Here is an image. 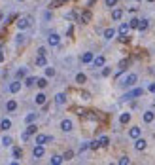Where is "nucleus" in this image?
Masks as SVG:
<instances>
[{"mask_svg":"<svg viewBox=\"0 0 155 165\" xmlns=\"http://www.w3.org/2000/svg\"><path fill=\"white\" fill-rule=\"evenodd\" d=\"M136 80H138V76H136V74H127V76H125V80L119 84V85H121V87H132V85L136 84Z\"/></svg>","mask_w":155,"mask_h":165,"instance_id":"obj_1","label":"nucleus"},{"mask_svg":"<svg viewBox=\"0 0 155 165\" xmlns=\"http://www.w3.org/2000/svg\"><path fill=\"white\" fill-rule=\"evenodd\" d=\"M30 25H32V17H30V15L19 17V21H17V27H19V31H25V28H29Z\"/></svg>","mask_w":155,"mask_h":165,"instance_id":"obj_2","label":"nucleus"},{"mask_svg":"<svg viewBox=\"0 0 155 165\" xmlns=\"http://www.w3.org/2000/svg\"><path fill=\"white\" fill-rule=\"evenodd\" d=\"M129 31H131V25H129V23H121V25H119V28H117V34L121 36V40H127V34H129Z\"/></svg>","mask_w":155,"mask_h":165,"instance_id":"obj_3","label":"nucleus"},{"mask_svg":"<svg viewBox=\"0 0 155 165\" xmlns=\"http://www.w3.org/2000/svg\"><path fill=\"white\" fill-rule=\"evenodd\" d=\"M47 44L51 46V48L59 46V44H61V36H59L57 32H51V34H49V36H47Z\"/></svg>","mask_w":155,"mask_h":165,"instance_id":"obj_4","label":"nucleus"},{"mask_svg":"<svg viewBox=\"0 0 155 165\" xmlns=\"http://www.w3.org/2000/svg\"><path fill=\"white\" fill-rule=\"evenodd\" d=\"M61 129H62V131H65V133H70V131H72V129H74V124H72V120L65 118V120L61 121Z\"/></svg>","mask_w":155,"mask_h":165,"instance_id":"obj_5","label":"nucleus"},{"mask_svg":"<svg viewBox=\"0 0 155 165\" xmlns=\"http://www.w3.org/2000/svg\"><path fill=\"white\" fill-rule=\"evenodd\" d=\"M142 93H144V89H132V91H129V93H127V95L123 97L125 99V101H131V99H136V97H140V95H142Z\"/></svg>","mask_w":155,"mask_h":165,"instance_id":"obj_6","label":"nucleus"},{"mask_svg":"<svg viewBox=\"0 0 155 165\" xmlns=\"http://www.w3.org/2000/svg\"><path fill=\"white\" fill-rule=\"evenodd\" d=\"M47 142H53V137H49V135H36V144H47Z\"/></svg>","mask_w":155,"mask_h":165,"instance_id":"obj_7","label":"nucleus"},{"mask_svg":"<svg viewBox=\"0 0 155 165\" xmlns=\"http://www.w3.org/2000/svg\"><path fill=\"white\" fill-rule=\"evenodd\" d=\"M146 146H147V142L144 140V139H136L134 140V150H138V152H144V150H146Z\"/></svg>","mask_w":155,"mask_h":165,"instance_id":"obj_8","label":"nucleus"},{"mask_svg":"<svg viewBox=\"0 0 155 165\" xmlns=\"http://www.w3.org/2000/svg\"><path fill=\"white\" fill-rule=\"evenodd\" d=\"M44 154H46V150H44V144H36V146H34V150H32V156L36 157V160H38V157H42Z\"/></svg>","mask_w":155,"mask_h":165,"instance_id":"obj_9","label":"nucleus"},{"mask_svg":"<svg viewBox=\"0 0 155 165\" xmlns=\"http://www.w3.org/2000/svg\"><path fill=\"white\" fill-rule=\"evenodd\" d=\"M140 133H142V129H140V127H131V129H129V137H131V139H138Z\"/></svg>","mask_w":155,"mask_h":165,"instance_id":"obj_10","label":"nucleus"},{"mask_svg":"<svg viewBox=\"0 0 155 165\" xmlns=\"http://www.w3.org/2000/svg\"><path fill=\"white\" fill-rule=\"evenodd\" d=\"M153 118H155V116H153V112H151V110H147V112H144V114H142L144 124H151V121H153Z\"/></svg>","mask_w":155,"mask_h":165,"instance_id":"obj_11","label":"nucleus"},{"mask_svg":"<svg viewBox=\"0 0 155 165\" xmlns=\"http://www.w3.org/2000/svg\"><path fill=\"white\" fill-rule=\"evenodd\" d=\"M91 21V12L85 10V12H81V15H80V23H89Z\"/></svg>","mask_w":155,"mask_h":165,"instance_id":"obj_12","label":"nucleus"},{"mask_svg":"<svg viewBox=\"0 0 155 165\" xmlns=\"http://www.w3.org/2000/svg\"><path fill=\"white\" fill-rule=\"evenodd\" d=\"M131 121V112H123L121 116H119V124H123V125H127Z\"/></svg>","mask_w":155,"mask_h":165,"instance_id":"obj_13","label":"nucleus"},{"mask_svg":"<svg viewBox=\"0 0 155 165\" xmlns=\"http://www.w3.org/2000/svg\"><path fill=\"white\" fill-rule=\"evenodd\" d=\"M46 101H47L46 93H38V95H36V99H34V103H36V104H46Z\"/></svg>","mask_w":155,"mask_h":165,"instance_id":"obj_14","label":"nucleus"},{"mask_svg":"<svg viewBox=\"0 0 155 165\" xmlns=\"http://www.w3.org/2000/svg\"><path fill=\"white\" fill-rule=\"evenodd\" d=\"M93 59H95V57H93L91 51H85V53L81 55V63H93Z\"/></svg>","mask_w":155,"mask_h":165,"instance_id":"obj_15","label":"nucleus"},{"mask_svg":"<svg viewBox=\"0 0 155 165\" xmlns=\"http://www.w3.org/2000/svg\"><path fill=\"white\" fill-rule=\"evenodd\" d=\"M87 82V76L85 74H83V72H78L76 74V84H80V85H83V84H85Z\"/></svg>","mask_w":155,"mask_h":165,"instance_id":"obj_16","label":"nucleus"},{"mask_svg":"<svg viewBox=\"0 0 155 165\" xmlns=\"http://www.w3.org/2000/svg\"><path fill=\"white\" fill-rule=\"evenodd\" d=\"M55 103H57V104H65L66 103V95H65V93H57V95H55Z\"/></svg>","mask_w":155,"mask_h":165,"instance_id":"obj_17","label":"nucleus"},{"mask_svg":"<svg viewBox=\"0 0 155 165\" xmlns=\"http://www.w3.org/2000/svg\"><path fill=\"white\" fill-rule=\"evenodd\" d=\"M10 127H11V121H10L8 118H4L2 121H0V129H2V131H8Z\"/></svg>","mask_w":155,"mask_h":165,"instance_id":"obj_18","label":"nucleus"},{"mask_svg":"<svg viewBox=\"0 0 155 165\" xmlns=\"http://www.w3.org/2000/svg\"><path fill=\"white\" fill-rule=\"evenodd\" d=\"M104 63H106V59H104L102 55H98V57H95V59H93V64H95V67H104Z\"/></svg>","mask_w":155,"mask_h":165,"instance_id":"obj_19","label":"nucleus"},{"mask_svg":"<svg viewBox=\"0 0 155 165\" xmlns=\"http://www.w3.org/2000/svg\"><path fill=\"white\" fill-rule=\"evenodd\" d=\"M8 89H10V93H17V91L21 89V82H11Z\"/></svg>","mask_w":155,"mask_h":165,"instance_id":"obj_20","label":"nucleus"},{"mask_svg":"<svg viewBox=\"0 0 155 165\" xmlns=\"http://www.w3.org/2000/svg\"><path fill=\"white\" fill-rule=\"evenodd\" d=\"M62 161H65V157H62V156H53L51 160H49V163H51V165H61Z\"/></svg>","mask_w":155,"mask_h":165,"instance_id":"obj_21","label":"nucleus"},{"mask_svg":"<svg viewBox=\"0 0 155 165\" xmlns=\"http://www.w3.org/2000/svg\"><path fill=\"white\" fill-rule=\"evenodd\" d=\"M115 36V28H106V31H104V38L106 40H112Z\"/></svg>","mask_w":155,"mask_h":165,"instance_id":"obj_22","label":"nucleus"},{"mask_svg":"<svg viewBox=\"0 0 155 165\" xmlns=\"http://www.w3.org/2000/svg\"><path fill=\"white\" fill-rule=\"evenodd\" d=\"M147 27H150V23H147L146 19H140V23H138V31H140V32H144V31H147Z\"/></svg>","mask_w":155,"mask_h":165,"instance_id":"obj_23","label":"nucleus"},{"mask_svg":"<svg viewBox=\"0 0 155 165\" xmlns=\"http://www.w3.org/2000/svg\"><path fill=\"white\" fill-rule=\"evenodd\" d=\"M6 110H8V112L17 110V103L15 101H8V103H6Z\"/></svg>","mask_w":155,"mask_h":165,"instance_id":"obj_24","label":"nucleus"},{"mask_svg":"<svg viewBox=\"0 0 155 165\" xmlns=\"http://www.w3.org/2000/svg\"><path fill=\"white\" fill-rule=\"evenodd\" d=\"M46 55H38L36 57V67H46Z\"/></svg>","mask_w":155,"mask_h":165,"instance_id":"obj_25","label":"nucleus"},{"mask_svg":"<svg viewBox=\"0 0 155 165\" xmlns=\"http://www.w3.org/2000/svg\"><path fill=\"white\" fill-rule=\"evenodd\" d=\"M36 85H38V87H42V89H44L46 85H47V76H46V78H38V80H36Z\"/></svg>","mask_w":155,"mask_h":165,"instance_id":"obj_26","label":"nucleus"},{"mask_svg":"<svg viewBox=\"0 0 155 165\" xmlns=\"http://www.w3.org/2000/svg\"><path fill=\"white\" fill-rule=\"evenodd\" d=\"M112 17H114V21H119L123 17V12L121 10H114V12H112Z\"/></svg>","mask_w":155,"mask_h":165,"instance_id":"obj_27","label":"nucleus"},{"mask_svg":"<svg viewBox=\"0 0 155 165\" xmlns=\"http://www.w3.org/2000/svg\"><path fill=\"white\" fill-rule=\"evenodd\" d=\"M36 125H34V121H32V124H29V125H27V133H29V135H34V133H36Z\"/></svg>","mask_w":155,"mask_h":165,"instance_id":"obj_28","label":"nucleus"},{"mask_svg":"<svg viewBox=\"0 0 155 165\" xmlns=\"http://www.w3.org/2000/svg\"><path fill=\"white\" fill-rule=\"evenodd\" d=\"M11 137H8V135H6V137H2V146H6V148H8V146H11Z\"/></svg>","mask_w":155,"mask_h":165,"instance_id":"obj_29","label":"nucleus"},{"mask_svg":"<svg viewBox=\"0 0 155 165\" xmlns=\"http://www.w3.org/2000/svg\"><path fill=\"white\" fill-rule=\"evenodd\" d=\"M34 84H36V78H32V76H29V78L25 80V85H27V87H32Z\"/></svg>","mask_w":155,"mask_h":165,"instance_id":"obj_30","label":"nucleus"},{"mask_svg":"<svg viewBox=\"0 0 155 165\" xmlns=\"http://www.w3.org/2000/svg\"><path fill=\"white\" fill-rule=\"evenodd\" d=\"M89 148L91 150H98V148H100V140H91L89 142Z\"/></svg>","mask_w":155,"mask_h":165,"instance_id":"obj_31","label":"nucleus"},{"mask_svg":"<svg viewBox=\"0 0 155 165\" xmlns=\"http://www.w3.org/2000/svg\"><path fill=\"white\" fill-rule=\"evenodd\" d=\"M119 165H129L131 163V160H129V157H127V156H121V157H119V161H117Z\"/></svg>","mask_w":155,"mask_h":165,"instance_id":"obj_32","label":"nucleus"},{"mask_svg":"<svg viewBox=\"0 0 155 165\" xmlns=\"http://www.w3.org/2000/svg\"><path fill=\"white\" fill-rule=\"evenodd\" d=\"M138 23H140V19H136V17H132V19L129 21V25H131V28H138Z\"/></svg>","mask_w":155,"mask_h":165,"instance_id":"obj_33","label":"nucleus"},{"mask_svg":"<svg viewBox=\"0 0 155 165\" xmlns=\"http://www.w3.org/2000/svg\"><path fill=\"white\" fill-rule=\"evenodd\" d=\"M21 156H23V150H21V148H13V157H15V160H19Z\"/></svg>","mask_w":155,"mask_h":165,"instance_id":"obj_34","label":"nucleus"},{"mask_svg":"<svg viewBox=\"0 0 155 165\" xmlns=\"http://www.w3.org/2000/svg\"><path fill=\"white\" fill-rule=\"evenodd\" d=\"M15 44H17V46H23V44H25V36H23V34H17Z\"/></svg>","mask_w":155,"mask_h":165,"instance_id":"obj_35","label":"nucleus"},{"mask_svg":"<svg viewBox=\"0 0 155 165\" xmlns=\"http://www.w3.org/2000/svg\"><path fill=\"white\" fill-rule=\"evenodd\" d=\"M34 120H36V114H34V112H30V114H29V116H27V118H25V121H27V124H32V121H34Z\"/></svg>","mask_w":155,"mask_h":165,"instance_id":"obj_36","label":"nucleus"},{"mask_svg":"<svg viewBox=\"0 0 155 165\" xmlns=\"http://www.w3.org/2000/svg\"><path fill=\"white\" fill-rule=\"evenodd\" d=\"M62 157H65V161L72 160V157H74V152H72V150H66V152H65V156H62Z\"/></svg>","mask_w":155,"mask_h":165,"instance_id":"obj_37","label":"nucleus"},{"mask_svg":"<svg viewBox=\"0 0 155 165\" xmlns=\"http://www.w3.org/2000/svg\"><path fill=\"white\" fill-rule=\"evenodd\" d=\"M46 76H47V78H53V76H55V68L47 67V68H46Z\"/></svg>","mask_w":155,"mask_h":165,"instance_id":"obj_38","label":"nucleus"},{"mask_svg":"<svg viewBox=\"0 0 155 165\" xmlns=\"http://www.w3.org/2000/svg\"><path fill=\"white\" fill-rule=\"evenodd\" d=\"M25 76H27V68H19L17 70V78L21 80V78H25Z\"/></svg>","mask_w":155,"mask_h":165,"instance_id":"obj_39","label":"nucleus"},{"mask_svg":"<svg viewBox=\"0 0 155 165\" xmlns=\"http://www.w3.org/2000/svg\"><path fill=\"white\" fill-rule=\"evenodd\" d=\"M98 140H100V146H108V144H110V139H108V137H100Z\"/></svg>","mask_w":155,"mask_h":165,"instance_id":"obj_40","label":"nucleus"},{"mask_svg":"<svg viewBox=\"0 0 155 165\" xmlns=\"http://www.w3.org/2000/svg\"><path fill=\"white\" fill-rule=\"evenodd\" d=\"M110 74H112V68L110 67H104L102 68V76H110Z\"/></svg>","mask_w":155,"mask_h":165,"instance_id":"obj_41","label":"nucleus"},{"mask_svg":"<svg viewBox=\"0 0 155 165\" xmlns=\"http://www.w3.org/2000/svg\"><path fill=\"white\" fill-rule=\"evenodd\" d=\"M61 4H62L61 0H55V2H51V4H49V8H51V10H53V8H59Z\"/></svg>","mask_w":155,"mask_h":165,"instance_id":"obj_42","label":"nucleus"},{"mask_svg":"<svg viewBox=\"0 0 155 165\" xmlns=\"http://www.w3.org/2000/svg\"><path fill=\"white\" fill-rule=\"evenodd\" d=\"M104 4H106L108 8H114V6L117 4V0H106V2H104Z\"/></svg>","mask_w":155,"mask_h":165,"instance_id":"obj_43","label":"nucleus"},{"mask_svg":"<svg viewBox=\"0 0 155 165\" xmlns=\"http://www.w3.org/2000/svg\"><path fill=\"white\" fill-rule=\"evenodd\" d=\"M85 150H89V142H83V144L80 146V152H85Z\"/></svg>","mask_w":155,"mask_h":165,"instance_id":"obj_44","label":"nucleus"},{"mask_svg":"<svg viewBox=\"0 0 155 165\" xmlns=\"http://www.w3.org/2000/svg\"><path fill=\"white\" fill-rule=\"evenodd\" d=\"M78 15H76V12H70V13H66V19H76Z\"/></svg>","mask_w":155,"mask_h":165,"instance_id":"obj_45","label":"nucleus"},{"mask_svg":"<svg viewBox=\"0 0 155 165\" xmlns=\"http://www.w3.org/2000/svg\"><path fill=\"white\" fill-rule=\"evenodd\" d=\"M47 51H46V48L44 46H42V48H38V55H46Z\"/></svg>","mask_w":155,"mask_h":165,"instance_id":"obj_46","label":"nucleus"},{"mask_svg":"<svg viewBox=\"0 0 155 165\" xmlns=\"http://www.w3.org/2000/svg\"><path fill=\"white\" fill-rule=\"evenodd\" d=\"M44 19H46V21L51 19V12H46V13H44Z\"/></svg>","mask_w":155,"mask_h":165,"instance_id":"obj_47","label":"nucleus"},{"mask_svg":"<svg viewBox=\"0 0 155 165\" xmlns=\"http://www.w3.org/2000/svg\"><path fill=\"white\" fill-rule=\"evenodd\" d=\"M29 137H30V135H29V133H27V131H25L23 135H21V139H23V140H29Z\"/></svg>","mask_w":155,"mask_h":165,"instance_id":"obj_48","label":"nucleus"},{"mask_svg":"<svg viewBox=\"0 0 155 165\" xmlns=\"http://www.w3.org/2000/svg\"><path fill=\"white\" fill-rule=\"evenodd\" d=\"M147 89H150V91L153 93V91H155V84H150V87H147Z\"/></svg>","mask_w":155,"mask_h":165,"instance_id":"obj_49","label":"nucleus"},{"mask_svg":"<svg viewBox=\"0 0 155 165\" xmlns=\"http://www.w3.org/2000/svg\"><path fill=\"white\" fill-rule=\"evenodd\" d=\"M146 2H155V0H146Z\"/></svg>","mask_w":155,"mask_h":165,"instance_id":"obj_50","label":"nucleus"},{"mask_svg":"<svg viewBox=\"0 0 155 165\" xmlns=\"http://www.w3.org/2000/svg\"><path fill=\"white\" fill-rule=\"evenodd\" d=\"M0 19H2V12H0Z\"/></svg>","mask_w":155,"mask_h":165,"instance_id":"obj_51","label":"nucleus"},{"mask_svg":"<svg viewBox=\"0 0 155 165\" xmlns=\"http://www.w3.org/2000/svg\"><path fill=\"white\" fill-rule=\"evenodd\" d=\"M61 2H66V0H61Z\"/></svg>","mask_w":155,"mask_h":165,"instance_id":"obj_52","label":"nucleus"},{"mask_svg":"<svg viewBox=\"0 0 155 165\" xmlns=\"http://www.w3.org/2000/svg\"><path fill=\"white\" fill-rule=\"evenodd\" d=\"M19 2H23V0H19Z\"/></svg>","mask_w":155,"mask_h":165,"instance_id":"obj_53","label":"nucleus"}]
</instances>
